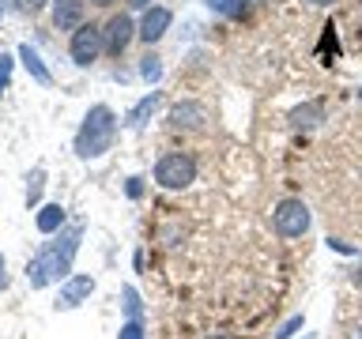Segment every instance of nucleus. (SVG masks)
I'll list each match as a JSON object with an SVG mask.
<instances>
[{
	"mask_svg": "<svg viewBox=\"0 0 362 339\" xmlns=\"http://www.w3.org/2000/svg\"><path fill=\"white\" fill-rule=\"evenodd\" d=\"M121 309L129 321H144V302H140V294H136V287H121Z\"/></svg>",
	"mask_w": 362,
	"mask_h": 339,
	"instance_id": "obj_15",
	"label": "nucleus"
},
{
	"mask_svg": "<svg viewBox=\"0 0 362 339\" xmlns=\"http://www.w3.org/2000/svg\"><path fill=\"white\" fill-rule=\"evenodd\" d=\"M90 4H98V8H110V4H113V0H90Z\"/></svg>",
	"mask_w": 362,
	"mask_h": 339,
	"instance_id": "obj_27",
	"label": "nucleus"
},
{
	"mask_svg": "<svg viewBox=\"0 0 362 339\" xmlns=\"http://www.w3.org/2000/svg\"><path fill=\"white\" fill-rule=\"evenodd\" d=\"M197 181V158L185 151H166L155 162V185L163 189H189Z\"/></svg>",
	"mask_w": 362,
	"mask_h": 339,
	"instance_id": "obj_3",
	"label": "nucleus"
},
{
	"mask_svg": "<svg viewBox=\"0 0 362 339\" xmlns=\"http://www.w3.org/2000/svg\"><path fill=\"white\" fill-rule=\"evenodd\" d=\"M83 23V0H53V27L76 30Z\"/></svg>",
	"mask_w": 362,
	"mask_h": 339,
	"instance_id": "obj_10",
	"label": "nucleus"
},
{
	"mask_svg": "<svg viewBox=\"0 0 362 339\" xmlns=\"http://www.w3.org/2000/svg\"><path fill=\"white\" fill-rule=\"evenodd\" d=\"M45 4H49V0H19L23 11H38V8H45Z\"/></svg>",
	"mask_w": 362,
	"mask_h": 339,
	"instance_id": "obj_23",
	"label": "nucleus"
},
{
	"mask_svg": "<svg viewBox=\"0 0 362 339\" xmlns=\"http://www.w3.org/2000/svg\"><path fill=\"white\" fill-rule=\"evenodd\" d=\"M90 294H95V279L90 275H68L61 282V294H57V309H76Z\"/></svg>",
	"mask_w": 362,
	"mask_h": 339,
	"instance_id": "obj_9",
	"label": "nucleus"
},
{
	"mask_svg": "<svg viewBox=\"0 0 362 339\" xmlns=\"http://www.w3.org/2000/svg\"><path fill=\"white\" fill-rule=\"evenodd\" d=\"M140 76H144V79H151V83H158V76H163V64H158V56H155V53H147V56H144Z\"/></svg>",
	"mask_w": 362,
	"mask_h": 339,
	"instance_id": "obj_18",
	"label": "nucleus"
},
{
	"mask_svg": "<svg viewBox=\"0 0 362 339\" xmlns=\"http://www.w3.org/2000/svg\"><path fill=\"white\" fill-rule=\"evenodd\" d=\"M129 8H136V11H147V8H151V0H129Z\"/></svg>",
	"mask_w": 362,
	"mask_h": 339,
	"instance_id": "obj_24",
	"label": "nucleus"
},
{
	"mask_svg": "<svg viewBox=\"0 0 362 339\" xmlns=\"http://www.w3.org/2000/svg\"><path fill=\"white\" fill-rule=\"evenodd\" d=\"M102 49H106V38H102V27H95V23H79V27L72 30V42H68V56L79 64V68H90L102 56Z\"/></svg>",
	"mask_w": 362,
	"mask_h": 339,
	"instance_id": "obj_4",
	"label": "nucleus"
},
{
	"mask_svg": "<svg viewBox=\"0 0 362 339\" xmlns=\"http://www.w3.org/2000/svg\"><path fill=\"white\" fill-rule=\"evenodd\" d=\"M158 102H163V95H158V90H151L147 98H140V102L132 106V113L124 117V124H129V129H140V124H144L147 117H151L155 109H158Z\"/></svg>",
	"mask_w": 362,
	"mask_h": 339,
	"instance_id": "obj_14",
	"label": "nucleus"
},
{
	"mask_svg": "<svg viewBox=\"0 0 362 339\" xmlns=\"http://www.w3.org/2000/svg\"><path fill=\"white\" fill-rule=\"evenodd\" d=\"M310 208L302 200H283L276 211H272V226H276L279 237H302L310 230Z\"/></svg>",
	"mask_w": 362,
	"mask_h": 339,
	"instance_id": "obj_5",
	"label": "nucleus"
},
{
	"mask_svg": "<svg viewBox=\"0 0 362 339\" xmlns=\"http://www.w3.org/2000/svg\"><path fill=\"white\" fill-rule=\"evenodd\" d=\"M124 192H129V200H140V196H144V177H129Z\"/></svg>",
	"mask_w": 362,
	"mask_h": 339,
	"instance_id": "obj_22",
	"label": "nucleus"
},
{
	"mask_svg": "<svg viewBox=\"0 0 362 339\" xmlns=\"http://www.w3.org/2000/svg\"><path fill=\"white\" fill-rule=\"evenodd\" d=\"M211 11H223V16H242L245 11V0H208Z\"/></svg>",
	"mask_w": 362,
	"mask_h": 339,
	"instance_id": "obj_17",
	"label": "nucleus"
},
{
	"mask_svg": "<svg viewBox=\"0 0 362 339\" xmlns=\"http://www.w3.org/2000/svg\"><path fill=\"white\" fill-rule=\"evenodd\" d=\"M8 282V275H4V256H0V287Z\"/></svg>",
	"mask_w": 362,
	"mask_h": 339,
	"instance_id": "obj_25",
	"label": "nucleus"
},
{
	"mask_svg": "<svg viewBox=\"0 0 362 339\" xmlns=\"http://www.w3.org/2000/svg\"><path fill=\"white\" fill-rule=\"evenodd\" d=\"M117 339H147L144 321H124V324H121V332H117Z\"/></svg>",
	"mask_w": 362,
	"mask_h": 339,
	"instance_id": "obj_19",
	"label": "nucleus"
},
{
	"mask_svg": "<svg viewBox=\"0 0 362 339\" xmlns=\"http://www.w3.org/2000/svg\"><path fill=\"white\" fill-rule=\"evenodd\" d=\"M170 23H174V11H170V8H158V4L147 8V11H144V23L136 27V38L147 42V45H155V42L170 30Z\"/></svg>",
	"mask_w": 362,
	"mask_h": 339,
	"instance_id": "obj_8",
	"label": "nucleus"
},
{
	"mask_svg": "<svg viewBox=\"0 0 362 339\" xmlns=\"http://www.w3.org/2000/svg\"><path fill=\"white\" fill-rule=\"evenodd\" d=\"M11 68H16V56L0 53V95H4L8 83H11Z\"/></svg>",
	"mask_w": 362,
	"mask_h": 339,
	"instance_id": "obj_20",
	"label": "nucleus"
},
{
	"mask_svg": "<svg viewBox=\"0 0 362 339\" xmlns=\"http://www.w3.org/2000/svg\"><path fill=\"white\" fill-rule=\"evenodd\" d=\"M358 95H362V90H358Z\"/></svg>",
	"mask_w": 362,
	"mask_h": 339,
	"instance_id": "obj_30",
	"label": "nucleus"
},
{
	"mask_svg": "<svg viewBox=\"0 0 362 339\" xmlns=\"http://www.w3.org/2000/svg\"><path fill=\"white\" fill-rule=\"evenodd\" d=\"M208 106L204 102H177L170 109V129H181V132H200L208 129Z\"/></svg>",
	"mask_w": 362,
	"mask_h": 339,
	"instance_id": "obj_7",
	"label": "nucleus"
},
{
	"mask_svg": "<svg viewBox=\"0 0 362 339\" xmlns=\"http://www.w3.org/2000/svg\"><path fill=\"white\" fill-rule=\"evenodd\" d=\"M351 339H362V328H355V332H351Z\"/></svg>",
	"mask_w": 362,
	"mask_h": 339,
	"instance_id": "obj_28",
	"label": "nucleus"
},
{
	"mask_svg": "<svg viewBox=\"0 0 362 339\" xmlns=\"http://www.w3.org/2000/svg\"><path fill=\"white\" fill-rule=\"evenodd\" d=\"M79 242H83V222H68L64 230H57L53 242H45L38 253H34V260L27 264V282H30V287L45 290V287L64 282L68 275H72Z\"/></svg>",
	"mask_w": 362,
	"mask_h": 339,
	"instance_id": "obj_1",
	"label": "nucleus"
},
{
	"mask_svg": "<svg viewBox=\"0 0 362 339\" xmlns=\"http://www.w3.org/2000/svg\"><path fill=\"white\" fill-rule=\"evenodd\" d=\"M34 226H38V234L53 237L57 230L68 226V211L61 208V203H45V208H38V215H34Z\"/></svg>",
	"mask_w": 362,
	"mask_h": 339,
	"instance_id": "obj_11",
	"label": "nucleus"
},
{
	"mask_svg": "<svg viewBox=\"0 0 362 339\" xmlns=\"http://www.w3.org/2000/svg\"><path fill=\"white\" fill-rule=\"evenodd\" d=\"M302 324H305V316H302V313H298V316H291V321H287V324H283V328H279V332H276V339H291V335H294V332H298V328H302Z\"/></svg>",
	"mask_w": 362,
	"mask_h": 339,
	"instance_id": "obj_21",
	"label": "nucleus"
},
{
	"mask_svg": "<svg viewBox=\"0 0 362 339\" xmlns=\"http://www.w3.org/2000/svg\"><path fill=\"white\" fill-rule=\"evenodd\" d=\"M113 136H117V117H113L110 106H90V113L83 117L76 132V155L79 158H102L113 147Z\"/></svg>",
	"mask_w": 362,
	"mask_h": 339,
	"instance_id": "obj_2",
	"label": "nucleus"
},
{
	"mask_svg": "<svg viewBox=\"0 0 362 339\" xmlns=\"http://www.w3.org/2000/svg\"><path fill=\"white\" fill-rule=\"evenodd\" d=\"M325 121V106L321 102H305V106L291 109V129H317Z\"/></svg>",
	"mask_w": 362,
	"mask_h": 339,
	"instance_id": "obj_12",
	"label": "nucleus"
},
{
	"mask_svg": "<svg viewBox=\"0 0 362 339\" xmlns=\"http://www.w3.org/2000/svg\"><path fill=\"white\" fill-rule=\"evenodd\" d=\"M310 4H317V8H328V4H336V0H310Z\"/></svg>",
	"mask_w": 362,
	"mask_h": 339,
	"instance_id": "obj_26",
	"label": "nucleus"
},
{
	"mask_svg": "<svg viewBox=\"0 0 362 339\" xmlns=\"http://www.w3.org/2000/svg\"><path fill=\"white\" fill-rule=\"evenodd\" d=\"M102 38H106V53L121 56L124 49H129V42L136 38V23H132V16H124V11L110 16V23L102 27Z\"/></svg>",
	"mask_w": 362,
	"mask_h": 339,
	"instance_id": "obj_6",
	"label": "nucleus"
},
{
	"mask_svg": "<svg viewBox=\"0 0 362 339\" xmlns=\"http://www.w3.org/2000/svg\"><path fill=\"white\" fill-rule=\"evenodd\" d=\"M208 339H234V335H208Z\"/></svg>",
	"mask_w": 362,
	"mask_h": 339,
	"instance_id": "obj_29",
	"label": "nucleus"
},
{
	"mask_svg": "<svg viewBox=\"0 0 362 339\" xmlns=\"http://www.w3.org/2000/svg\"><path fill=\"white\" fill-rule=\"evenodd\" d=\"M19 61L27 64V72L38 79L42 87H49L53 83V76H49V68L42 64V56H38V49H34V45H19Z\"/></svg>",
	"mask_w": 362,
	"mask_h": 339,
	"instance_id": "obj_13",
	"label": "nucleus"
},
{
	"mask_svg": "<svg viewBox=\"0 0 362 339\" xmlns=\"http://www.w3.org/2000/svg\"><path fill=\"white\" fill-rule=\"evenodd\" d=\"M42 185H45V170L34 166L30 177H27V208H38L42 203Z\"/></svg>",
	"mask_w": 362,
	"mask_h": 339,
	"instance_id": "obj_16",
	"label": "nucleus"
}]
</instances>
